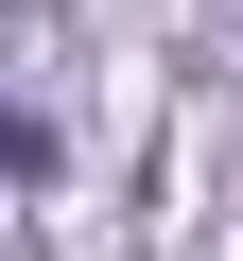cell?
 <instances>
[{"mask_svg": "<svg viewBox=\"0 0 243 261\" xmlns=\"http://www.w3.org/2000/svg\"><path fill=\"white\" fill-rule=\"evenodd\" d=\"M52 174V122H18V105H0V192H35Z\"/></svg>", "mask_w": 243, "mask_h": 261, "instance_id": "1", "label": "cell"}]
</instances>
